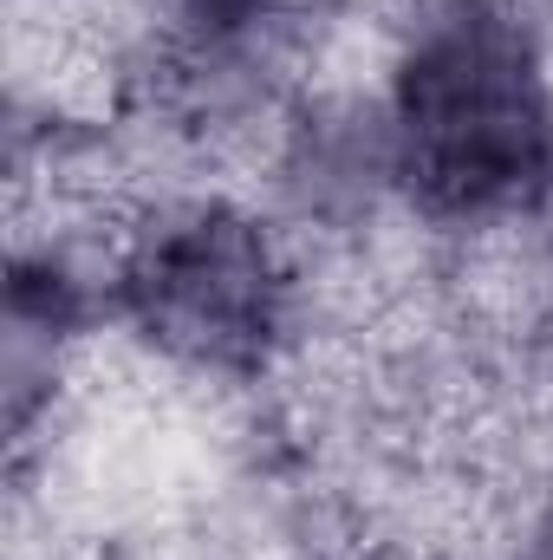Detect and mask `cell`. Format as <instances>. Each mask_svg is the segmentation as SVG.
I'll list each match as a JSON object with an SVG mask.
<instances>
[{
    "instance_id": "cell-1",
    "label": "cell",
    "mask_w": 553,
    "mask_h": 560,
    "mask_svg": "<svg viewBox=\"0 0 553 560\" xmlns=\"http://www.w3.org/2000/svg\"><path fill=\"white\" fill-rule=\"evenodd\" d=\"M404 150L411 183L436 209H495L541 176V92L521 39L489 20L462 13L423 39L404 72Z\"/></svg>"
},
{
    "instance_id": "cell-2",
    "label": "cell",
    "mask_w": 553,
    "mask_h": 560,
    "mask_svg": "<svg viewBox=\"0 0 553 560\" xmlns=\"http://www.w3.org/2000/svg\"><path fill=\"white\" fill-rule=\"evenodd\" d=\"M143 326L196 359H248L274 326V268L235 215L169 222L131 255Z\"/></svg>"
}]
</instances>
